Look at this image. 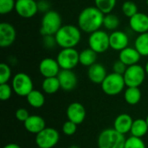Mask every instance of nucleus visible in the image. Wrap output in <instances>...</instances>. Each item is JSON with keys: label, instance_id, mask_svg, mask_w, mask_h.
Segmentation results:
<instances>
[{"label": "nucleus", "instance_id": "obj_10", "mask_svg": "<svg viewBox=\"0 0 148 148\" xmlns=\"http://www.w3.org/2000/svg\"><path fill=\"white\" fill-rule=\"evenodd\" d=\"M88 46L97 54L106 52L109 48V35L101 29L96 30L89 35Z\"/></svg>", "mask_w": 148, "mask_h": 148}, {"label": "nucleus", "instance_id": "obj_20", "mask_svg": "<svg viewBox=\"0 0 148 148\" xmlns=\"http://www.w3.org/2000/svg\"><path fill=\"white\" fill-rule=\"evenodd\" d=\"M140 57L141 56L138 52V50L135 48L132 47H127L124 49L123 50L120 51L119 55V60L121 61L127 67L138 64L140 60Z\"/></svg>", "mask_w": 148, "mask_h": 148}, {"label": "nucleus", "instance_id": "obj_42", "mask_svg": "<svg viewBox=\"0 0 148 148\" xmlns=\"http://www.w3.org/2000/svg\"><path fill=\"white\" fill-rule=\"evenodd\" d=\"M69 148H80L78 146H76V145H73V146H71V147H69Z\"/></svg>", "mask_w": 148, "mask_h": 148}, {"label": "nucleus", "instance_id": "obj_29", "mask_svg": "<svg viewBox=\"0 0 148 148\" xmlns=\"http://www.w3.org/2000/svg\"><path fill=\"white\" fill-rule=\"evenodd\" d=\"M120 24V19L119 17L112 13L107 14L104 16V20H103V26L108 29V30H116Z\"/></svg>", "mask_w": 148, "mask_h": 148}, {"label": "nucleus", "instance_id": "obj_22", "mask_svg": "<svg viewBox=\"0 0 148 148\" xmlns=\"http://www.w3.org/2000/svg\"><path fill=\"white\" fill-rule=\"evenodd\" d=\"M97 55L98 54L90 48L85 49L82 50L79 54V62L82 65L89 68L90 66L96 63Z\"/></svg>", "mask_w": 148, "mask_h": 148}, {"label": "nucleus", "instance_id": "obj_6", "mask_svg": "<svg viewBox=\"0 0 148 148\" xmlns=\"http://www.w3.org/2000/svg\"><path fill=\"white\" fill-rule=\"evenodd\" d=\"M11 87L14 93L22 97H26L34 89L32 79L29 75L23 72L14 75L11 82Z\"/></svg>", "mask_w": 148, "mask_h": 148}, {"label": "nucleus", "instance_id": "obj_47", "mask_svg": "<svg viewBox=\"0 0 148 148\" xmlns=\"http://www.w3.org/2000/svg\"><path fill=\"white\" fill-rule=\"evenodd\" d=\"M37 148H39V147H37Z\"/></svg>", "mask_w": 148, "mask_h": 148}, {"label": "nucleus", "instance_id": "obj_44", "mask_svg": "<svg viewBox=\"0 0 148 148\" xmlns=\"http://www.w3.org/2000/svg\"><path fill=\"white\" fill-rule=\"evenodd\" d=\"M57 148H64V147H57Z\"/></svg>", "mask_w": 148, "mask_h": 148}, {"label": "nucleus", "instance_id": "obj_38", "mask_svg": "<svg viewBox=\"0 0 148 148\" xmlns=\"http://www.w3.org/2000/svg\"><path fill=\"white\" fill-rule=\"evenodd\" d=\"M56 44L55 36H44V46L48 49H52Z\"/></svg>", "mask_w": 148, "mask_h": 148}, {"label": "nucleus", "instance_id": "obj_1", "mask_svg": "<svg viewBox=\"0 0 148 148\" xmlns=\"http://www.w3.org/2000/svg\"><path fill=\"white\" fill-rule=\"evenodd\" d=\"M104 16L95 6L86 7L78 16V27L82 31L91 34L103 26Z\"/></svg>", "mask_w": 148, "mask_h": 148}, {"label": "nucleus", "instance_id": "obj_24", "mask_svg": "<svg viewBox=\"0 0 148 148\" xmlns=\"http://www.w3.org/2000/svg\"><path fill=\"white\" fill-rule=\"evenodd\" d=\"M148 132V126L146 120L144 119H137L134 120L131 127V136L142 138Z\"/></svg>", "mask_w": 148, "mask_h": 148}, {"label": "nucleus", "instance_id": "obj_28", "mask_svg": "<svg viewBox=\"0 0 148 148\" xmlns=\"http://www.w3.org/2000/svg\"><path fill=\"white\" fill-rule=\"evenodd\" d=\"M95 7L100 10L104 15L113 11L116 5V0H95Z\"/></svg>", "mask_w": 148, "mask_h": 148}, {"label": "nucleus", "instance_id": "obj_45", "mask_svg": "<svg viewBox=\"0 0 148 148\" xmlns=\"http://www.w3.org/2000/svg\"><path fill=\"white\" fill-rule=\"evenodd\" d=\"M145 1H147H147H148V0H145Z\"/></svg>", "mask_w": 148, "mask_h": 148}, {"label": "nucleus", "instance_id": "obj_14", "mask_svg": "<svg viewBox=\"0 0 148 148\" xmlns=\"http://www.w3.org/2000/svg\"><path fill=\"white\" fill-rule=\"evenodd\" d=\"M57 78L59 80L61 88L64 91H72L77 86L78 79L75 72H73V70L62 69L58 74Z\"/></svg>", "mask_w": 148, "mask_h": 148}, {"label": "nucleus", "instance_id": "obj_39", "mask_svg": "<svg viewBox=\"0 0 148 148\" xmlns=\"http://www.w3.org/2000/svg\"><path fill=\"white\" fill-rule=\"evenodd\" d=\"M38 3V10H41L44 13H46L47 11H49V3L45 1V0H42L40 2L37 3Z\"/></svg>", "mask_w": 148, "mask_h": 148}, {"label": "nucleus", "instance_id": "obj_23", "mask_svg": "<svg viewBox=\"0 0 148 148\" xmlns=\"http://www.w3.org/2000/svg\"><path fill=\"white\" fill-rule=\"evenodd\" d=\"M26 100H27L28 104L34 108H40L45 103L44 95L41 91L36 90V89H33L26 96Z\"/></svg>", "mask_w": 148, "mask_h": 148}, {"label": "nucleus", "instance_id": "obj_21", "mask_svg": "<svg viewBox=\"0 0 148 148\" xmlns=\"http://www.w3.org/2000/svg\"><path fill=\"white\" fill-rule=\"evenodd\" d=\"M107 70L105 67L101 63H95L90 66L88 69V79L95 84H101L102 82L107 77Z\"/></svg>", "mask_w": 148, "mask_h": 148}, {"label": "nucleus", "instance_id": "obj_15", "mask_svg": "<svg viewBox=\"0 0 148 148\" xmlns=\"http://www.w3.org/2000/svg\"><path fill=\"white\" fill-rule=\"evenodd\" d=\"M16 31L15 27L9 23H0V46L7 48L16 40Z\"/></svg>", "mask_w": 148, "mask_h": 148}, {"label": "nucleus", "instance_id": "obj_25", "mask_svg": "<svg viewBox=\"0 0 148 148\" xmlns=\"http://www.w3.org/2000/svg\"><path fill=\"white\" fill-rule=\"evenodd\" d=\"M42 91L47 95L56 94L61 88V85H60L57 76L44 78L42 83Z\"/></svg>", "mask_w": 148, "mask_h": 148}, {"label": "nucleus", "instance_id": "obj_3", "mask_svg": "<svg viewBox=\"0 0 148 148\" xmlns=\"http://www.w3.org/2000/svg\"><path fill=\"white\" fill-rule=\"evenodd\" d=\"M126 138L124 134L114 128H107L101 132L97 139L98 148H125Z\"/></svg>", "mask_w": 148, "mask_h": 148}, {"label": "nucleus", "instance_id": "obj_32", "mask_svg": "<svg viewBox=\"0 0 148 148\" xmlns=\"http://www.w3.org/2000/svg\"><path fill=\"white\" fill-rule=\"evenodd\" d=\"M125 148H147L142 138L130 136L126 140Z\"/></svg>", "mask_w": 148, "mask_h": 148}, {"label": "nucleus", "instance_id": "obj_16", "mask_svg": "<svg viewBox=\"0 0 148 148\" xmlns=\"http://www.w3.org/2000/svg\"><path fill=\"white\" fill-rule=\"evenodd\" d=\"M129 37L124 31L114 30L109 35L110 48L116 51H121L128 47Z\"/></svg>", "mask_w": 148, "mask_h": 148}, {"label": "nucleus", "instance_id": "obj_37", "mask_svg": "<svg viewBox=\"0 0 148 148\" xmlns=\"http://www.w3.org/2000/svg\"><path fill=\"white\" fill-rule=\"evenodd\" d=\"M127 69V66L126 64H124L121 61L118 60L116 61L114 63V66H113V70H114V73H116V74H119V75H124L126 70Z\"/></svg>", "mask_w": 148, "mask_h": 148}, {"label": "nucleus", "instance_id": "obj_40", "mask_svg": "<svg viewBox=\"0 0 148 148\" xmlns=\"http://www.w3.org/2000/svg\"><path fill=\"white\" fill-rule=\"evenodd\" d=\"M3 148H22L19 145L15 144V143H9L7 145H5Z\"/></svg>", "mask_w": 148, "mask_h": 148}, {"label": "nucleus", "instance_id": "obj_12", "mask_svg": "<svg viewBox=\"0 0 148 148\" xmlns=\"http://www.w3.org/2000/svg\"><path fill=\"white\" fill-rule=\"evenodd\" d=\"M38 69L40 74L44 78L56 77L62 70L56 59L51 57H46L42 59L39 63Z\"/></svg>", "mask_w": 148, "mask_h": 148}, {"label": "nucleus", "instance_id": "obj_46", "mask_svg": "<svg viewBox=\"0 0 148 148\" xmlns=\"http://www.w3.org/2000/svg\"><path fill=\"white\" fill-rule=\"evenodd\" d=\"M147 3H148V1H147Z\"/></svg>", "mask_w": 148, "mask_h": 148}, {"label": "nucleus", "instance_id": "obj_31", "mask_svg": "<svg viewBox=\"0 0 148 148\" xmlns=\"http://www.w3.org/2000/svg\"><path fill=\"white\" fill-rule=\"evenodd\" d=\"M11 78V69L7 63L2 62L0 64V84L8 83Z\"/></svg>", "mask_w": 148, "mask_h": 148}, {"label": "nucleus", "instance_id": "obj_36", "mask_svg": "<svg viewBox=\"0 0 148 148\" xmlns=\"http://www.w3.org/2000/svg\"><path fill=\"white\" fill-rule=\"evenodd\" d=\"M16 118L17 121H21V122H24L29 117V113L26 108H20L16 111Z\"/></svg>", "mask_w": 148, "mask_h": 148}, {"label": "nucleus", "instance_id": "obj_26", "mask_svg": "<svg viewBox=\"0 0 148 148\" xmlns=\"http://www.w3.org/2000/svg\"><path fill=\"white\" fill-rule=\"evenodd\" d=\"M124 99L128 105H137L141 100V91L140 88H127L124 93Z\"/></svg>", "mask_w": 148, "mask_h": 148}, {"label": "nucleus", "instance_id": "obj_11", "mask_svg": "<svg viewBox=\"0 0 148 148\" xmlns=\"http://www.w3.org/2000/svg\"><path fill=\"white\" fill-rule=\"evenodd\" d=\"M15 10L23 18H31L38 11V3L36 0H16Z\"/></svg>", "mask_w": 148, "mask_h": 148}, {"label": "nucleus", "instance_id": "obj_7", "mask_svg": "<svg viewBox=\"0 0 148 148\" xmlns=\"http://www.w3.org/2000/svg\"><path fill=\"white\" fill-rule=\"evenodd\" d=\"M146 70L141 65L135 64L127 67L123 75L126 86L127 88H139L145 81Z\"/></svg>", "mask_w": 148, "mask_h": 148}, {"label": "nucleus", "instance_id": "obj_18", "mask_svg": "<svg viewBox=\"0 0 148 148\" xmlns=\"http://www.w3.org/2000/svg\"><path fill=\"white\" fill-rule=\"evenodd\" d=\"M23 126L26 131L36 135L46 127V122L44 119L39 115H29L23 122Z\"/></svg>", "mask_w": 148, "mask_h": 148}, {"label": "nucleus", "instance_id": "obj_34", "mask_svg": "<svg viewBox=\"0 0 148 148\" xmlns=\"http://www.w3.org/2000/svg\"><path fill=\"white\" fill-rule=\"evenodd\" d=\"M12 87L10 86L8 83L0 84V99L2 101H8L12 95Z\"/></svg>", "mask_w": 148, "mask_h": 148}, {"label": "nucleus", "instance_id": "obj_30", "mask_svg": "<svg viewBox=\"0 0 148 148\" xmlns=\"http://www.w3.org/2000/svg\"><path fill=\"white\" fill-rule=\"evenodd\" d=\"M121 10H122V13L129 18H131L132 16H134L139 12L137 4L132 1L124 2L121 6Z\"/></svg>", "mask_w": 148, "mask_h": 148}, {"label": "nucleus", "instance_id": "obj_17", "mask_svg": "<svg viewBox=\"0 0 148 148\" xmlns=\"http://www.w3.org/2000/svg\"><path fill=\"white\" fill-rule=\"evenodd\" d=\"M129 26L133 31L138 34L148 32V16L145 13L138 12L129 18Z\"/></svg>", "mask_w": 148, "mask_h": 148}, {"label": "nucleus", "instance_id": "obj_35", "mask_svg": "<svg viewBox=\"0 0 148 148\" xmlns=\"http://www.w3.org/2000/svg\"><path fill=\"white\" fill-rule=\"evenodd\" d=\"M77 131V125L70 121H67L62 125V133L66 136H72Z\"/></svg>", "mask_w": 148, "mask_h": 148}, {"label": "nucleus", "instance_id": "obj_41", "mask_svg": "<svg viewBox=\"0 0 148 148\" xmlns=\"http://www.w3.org/2000/svg\"><path fill=\"white\" fill-rule=\"evenodd\" d=\"M145 70H146V73H147V75H148V62H147V64H146V67H145Z\"/></svg>", "mask_w": 148, "mask_h": 148}, {"label": "nucleus", "instance_id": "obj_27", "mask_svg": "<svg viewBox=\"0 0 148 148\" xmlns=\"http://www.w3.org/2000/svg\"><path fill=\"white\" fill-rule=\"evenodd\" d=\"M134 48L141 56H148V32L140 34L134 41Z\"/></svg>", "mask_w": 148, "mask_h": 148}, {"label": "nucleus", "instance_id": "obj_4", "mask_svg": "<svg viewBox=\"0 0 148 148\" xmlns=\"http://www.w3.org/2000/svg\"><path fill=\"white\" fill-rule=\"evenodd\" d=\"M62 26L61 15L56 10H49L44 13L40 28V33L43 36H55Z\"/></svg>", "mask_w": 148, "mask_h": 148}, {"label": "nucleus", "instance_id": "obj_19", "mask_svg": "<svg viewBox=\"0 0 148 148\" xmlns=\"http://www.w3.org/2000/svg\"><path fill=\"white\" fill-rule=\"evenodd\" d=\"M133 122L134 120L131 115L128 114H121L114 121V129L125 135L126 134L130 133Z\"/></svg>", "mask_w": 148, "mask_h": 148}, {"label": "nucleus", "instance_id": "obj_33", "mask_svg": "<svg viewBox=\"0 0 148 148\" xmlns=\"http://www.w3.org/2000/svg\"><path fill=\"white\" fill-rule=\"evenodd\" d=\"M15 0H0V14L6 15L15 10Z\"/></svg>", "mask_w": 148, "mask_h": 148}, {"label": "nucleus", "instance_id": "obj_8", "mask_svg": "<svg viewBox=\"0 0 148 148\" xmlns=\"http://www.w3.org/2000/svg\"><path fill=\"white\" fill-rule=\"evenodd\" d=\"M79 52L75 48L62 49L58 53L56 61L61 69L72 70L79 63Z\"/></svg>", "mask_w": 148, "mask_h": 148}, {"label": "nucleus", "instance_id": "obj_5", "mask_svg": "<svg viewBox=\"0 0 148 148\" xmlns=\"http://www.w3.org/2000/svg\"><path fill=\"white\" fill-rule=\"evenodd\" d=\"M125 86L126 83L123 75L114 72L108 74L101 84L102 91L109 96H115L120 95L124 90Z\"/></svg>", "mask_w": 148, "mask_h": 148}, {"label": "nucleus", "instance_id": "obj_2", "mask_svg": "<svg viewBox=\"0 0 148 148\" xmlns=\"http://www.w3.org/2000/svg\"><path fill=\"white\" fill-rule=\"evenodd\" d=\"M55 38L56 44L62 49L75 48L81 41V29L73 24L62 25L55 35Z\"/></svg>", "mask_w": 148, "mask_h": 148}, {"label": "nucleus", "instance_id": "obj_43", "mask_svg": "<svg viewBox=\"0 0 148 148\" xmlns=\"http://www.w3.org/2000/svg\"><path fill=\"white\" fill-rule=\"evenodd\" d=\"M146 121H147V124L148 126V115L147 116V118H146Z\"/></svg>", "mask_w": 148, "mask_h": 148}, {"label": "nucleus", "instance_id": "obj_9", "mask_svg": "<svg viewBox=\"0 0 148 148\" xmlns=\"http://www.w3.org/2000/svg\"><path fill=\"white\" fill-rule=\"evenodd\" d=\"M60 134L53 127H45L36 135V144L39 148H54L59 142Z\"/></svg>", "mask_w": 148, "mask_h": 148}, {"label": "nucleus", "instance_id": "obj_13", "mask_svg": "<svg viewBox=\"0 0 148 148\" xmlns=\"http://www.w3.org/2000/svg\"><path fill=\"white\" fill-rule=\"evenodd\" d=\"M66 115L69 121L75 123L76 125H80L86 118V109L82 103L72 102L67 108Z\"/></svg>", "mask_w": 148, "mask_h": 148}]
</instances>
